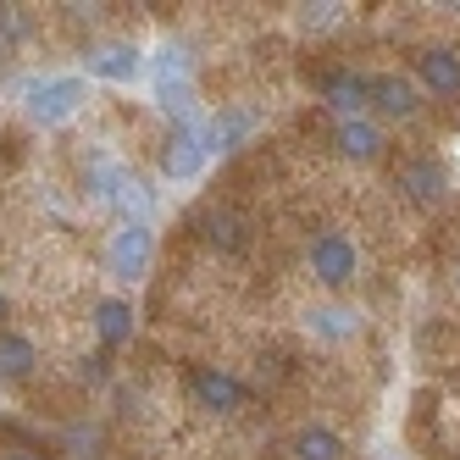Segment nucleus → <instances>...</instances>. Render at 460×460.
Listing matches in <instances>:
<instances>
[{
  "instance_id": "nucleus-24",
  "label": "nucleus",
  "mask_w": 460,
  "mask_h": 460,
  "mask_svg": "<svg viewBox=\"0 0 460 460\" xmlns=\"http://www.w3.org/2000/svg\"><path fill=\"white\" fill-rule=\"evenodd\" d=\"M6 311H12V305H6V288H0V322H6Z\"/></svg>"
},
{
  "instance_id": "nucleus-4",
  "label": "nucleus",
  "mask_w": 460,
  "mask_h": 460,
  "mask_svg": "<svg viewBox=\"0 0 460 460\" xmlns=\"http://www.w3.org/2000/svg\"><path fill=\"white\" fill-rule=\"evenodd\" d=\"M305 267H311V278H316L322 288L339 294V288H349L355 272H360V250H355L349 234H339V227H316L311 244H305Z\"/></svg>"
},
{
  "instance_id": "nucleus-7",
  "label": "nucleus",
  "mask_w": 460,
  "mask_h": 460,
  "mask_svg": "<svg viewBox=\"0 0 460 460\" xmlns=\"http://www.w3.org/2000/svg\"><path fill=\"white\" fill-rule=\"evenodd\" d=\"M189 400L206 416H239L250 405V383L227 367H206L200 360V367H189Z\"/></svg>"
},
{
  "instance_id": "nucleus-19",
  "label": "nucleus",
  "mask_w": 460,
  "mask_h": 460,
  "mask_svg": "<svg viewBox=\"0 0 460 460\" xmlns=\"http://www.w3.org/2000/svg\"><path fill=\"white\" fill-rule=\"evenodd\" d=\"M288 455H294V460H344L349 449H344V438L333 433V427L311 421V427H300V433L288 438Z\"/></svg>"
},
{
  "instance_id": "nucleus-2",
  "label": "nucleus",
  "mask_w": 460,
  "mask_h": 460,
  "mask_svg": "<svg viewBox=\"0 0 460 460\" xmlns=\"http://www.w3.org/2000/svg\"><path fill=\"white\" fill-rule=\"evenodd\" d=\"M89 189H94V200H101V206H117L122 222H150L155 217V189H150V178L134 172L117 155H94L89 161Z\"/></svg>"
},
{
  "instance_id": "nucleus-12",
  "label": "nucleus",
  "mask_w": 460,
  "mask_h": 460,
  "mask_svg": "<svg viewBox=\"0 0 460 460\" xmlns=\"http://www.w3.org/2000/svg\"><path fill=\"white\" fill-rule=\"evenodd\" d=\"M416 89H427L433 101H460V50L449 45L416 50Z\"/></svg>"
},
{
  "instance_id": "nucleus-11",
  "label": "nucleus",
  "mask_w": 460,
  "mask_h": 460,
  "mask_svg": "<svg viewBox=\"0 0 460 460\" xmlns=\"http://www.w3.org/2000/svg\"><path fill=\"white\" fill-rule=\"evenodd\" d=\"M372 111L383 122H416L421 117V89L405 73H372Z\"/></svg>"
},
{
  "instance_id": "nucleus-13",
  "label": "nucleus",
  "mask_w": 460,
  "mask_h": 460,
  "mask_svg": "<svg viewBox=\"0 0 460 460\" xmlns=\"http://www.w3.org/2000/svg\"><path fill=\"white\" fill-rule=\"evenodd\" d=\"M89 322H94V339H101V349H122L128 339L139 333L134 300H122V294H101V300L89 305Z\"/></svg>"
},
{
  "instance_id": "nucleus-3",
  "label": "nucleus",
  "mask_w": 460,
  "mask_h": 460,
  "mask_svg": "<svg viewBox=\"0 0 460 460\" xmlns=\"http://www.w3.org/2000/svg\"><path fill=\"white\" fill-rule=\"evenodd\" d=\"M150 94L161 111L172 117H194V56L178 40H161L150 56Z\"/></svg>"
},
{
  "instance_id": "nucleus-5",
  "label": "nucleus",
  "mask_w": 460,
  "mask_h": 460,
  "mask_svg": "<svg viewBox=\"0 0 460 460\" xmlns=\"http://www.w3.org/2000/svg\"><path fill=\"white\" fill-rule=\"evenodd\" d=\"M155 267V227L150 222H117L106 239V272L117 283H139Z\"/></svg>"
},
{
  "instance_id": "nucleus-20",
  "label": "nucleus",
  "mask_w": 460,
  "mask_h": 460,
  "mask_svg": "<svg viewBox=\"0 0 460 460\" xmlns=\"http://www.w3.org/2000/svg\"><path fill=\"white\" fill-rule=\"evenodd\" d=\"M294 22L305 28V34H327V28L344 22V6L339 0H316V6H294Z\"/></svg>"
},
{
  "instance_id": "nucleus-15",
  "label": "nucleus",
  "mask_w": 460,
  "mask_h": 460,
  "mask_svg": "<svg viewBox=\"0 0 460 460\" xmlns=\"http://www.w3.org/2000/svg\"><path fill=\"white\" fill-rule=\"evenodd\" d=\"M333 150L344 161H360V167H367V161H377L388 150V134L372 117H349V122H333Z\"/></svg>"
},
{
  "instance_id": "nucleus-23",
  "label": "nucleus",
  "mask_w": 460,
  "mask_h": 460,
  "mask_svg": "<svg viewBox=\"0 0 460 460\" xmlns=\"http://www.w3.org/2000/svg\"><path fill=\"white\" fill-rule=\"evenodd\" d=\"M0 460H45V455H34V449H6Z\"/></svg>"
},
{
  "instance_id": "nucleus-9",
  "label": "nucleus",
  "mask_w": 460,
  "mask_h": 460,
  "mask_svg": "<svg viewBox=\"0 0 460 460\" xmlns=\"http://www.w3.org/2000/svg\"><path fill=\"white\" fill-rule=\"evenodd\" d=\"M316 89H322L327 111H333L339 122L372 111V73H360V67H327V73L316 78Z\"/></svg>"
},
{
  "instance_id": "nucleus-8",
  "label": "nucleus",
  "mask_w": 460,
  "mask_h": 460,
  "mask_svg": "<svg viewBox=\"0 0 460 460\" xmlns=\"http://www.w3.org/2000/svg\"><path fill=\"white\" fill-rule=\"evenodd\" d=\"M394 189H400L411 206L438 211L449 200V161H438V155H411V161H400V172H394Z\"/></svg>"
},
{
  "instance_id": "nucleus-17",
  "label": "nucleus",
  "mask_w": 460,
  "mask_h": 460,
  "mask_svg": "<svg viewBox=\"0 0 460 460\" xmlns=\"http://www.w3.org/2000/svg\"><path fill=\"white\" fill-rule=\"evenodd\" d=\"M305 333L316 344H349L360 333V311L355 305H339V300H322V305L305 311Z\"/></svg>"
},
{
  "instance_id": "nucleus-10",
  "label": "nucleus",
  "mask_w": 460,
  "mask_h": 460,
  "mask_svg": "<svg viewBox=\"0 0 460 460\" xmlns=\"http://www.w3.org/2000/svg\"><path fill=\"white\" fill-rule=\"evenodd\" d=\"M84 73L101 78V84H134L145 73V50L134 40H101V45H89Z\"/></svg>"
},
{
  "instance_id": "nucleus-18",
  "label": "nucleus",
  "mask_w": 460,
  "mask_h": 460,
  "mask_svg": "<svg viewBox=\"0 0 460 460\" xmlns=\"http://www.w3.org/2000/svg\"><path fill=\"white\" fill-rule=\"evenodd\" d=\"M34 372H40V344L17 327H0V383H28Z\"/></svg>"
},
{
  "instance_id": "nucleus-6",
  "label": "nucleus",
  "mask_w": 460,
  "mask_h": 460,
  "mask_svg": "<svg viewBox=\"0 0 460 460\" xmlns=\"http://www.w3.org/2000/svg\"><path fill=\"white\" fill-rule=\"evenodd\" d=\"M211 167V145H206V122L200 117H178L167 145H161V172L167 183H194Z\"/></svg>"
},
{
  "instance_id": "nucleus-21",
  "label": "nucleus",
  "mask_w": 460,
  "mask_h": 460,
  "mask_svg": "<svg viewBox=\"0 0 460 460\" xmlns=\"http://www.w3.org/2000/svg\"><path fill=\"white\" fill-rule=\"evenodd\" d=\"M17 40H22V12H12V6H6V12H0V56H6Z\"/></svg>"
},
{
  "instance_id": "nucleus-22",
  "label": "nucleus",
  "mask_w": 460,
  "mask_h": 460,
  "mask_svg": "<svg viewBox=\"0 0 460 460\" xmlns=\"http://www.w3.org/2000/svg\"><path fill=\"white\" fill-rule=\"evenodd\" d=\"M84 383H106V355H94V360H84Z\"/></svg>"
},
{
  "instance_id": "nucleus-1",
  "label": "nucleus",
  "mask_w": 460,
  "mask_h": 460,
  "mask_svg": "<svg viewBox=\"0 0 460 460\" xmlns=\"http://www.w3.org/2000/svg\"><path fill=\"white\" fill-rule=\"evenodd\" d=\"M17 101L34 128H67L89 106V78L84 73H40L17 89Z\"/></svg>"
},
{
  "instance_id": "nucleus-16",
  "label": "nucleus",
  "mask_w": 460,
  "mask_h": 460,
  "mask_svg": "<svg viewBox=\"0 0 460 460\" xmlns=\"http://www.w3.org/2000/svg\"><path fill=\"white\" fill-rule=\"evenodd\" d=\"M255 111L250 106H222L211 122H206V145H211V155H234V150H244L250 145V134H255Z\"/></svg>"
},
{
  "instance_id": "nucleus-14",
  "label": "nucleus",
  "mask_w": 460,
  "mask_h": 460,
  "mask_svg": "<svg viewBox=\"0 0 460 460\" xmlns=\"http://www.w3.org/2000/svg\"><path fill=\"white\" fill-rule=\"evenodd\" d=\"M194 234H200L211 250H222V255H244V250H250V222H244L234 206L200 211V217H194Z\"/></svg>"
}]
</instances>
